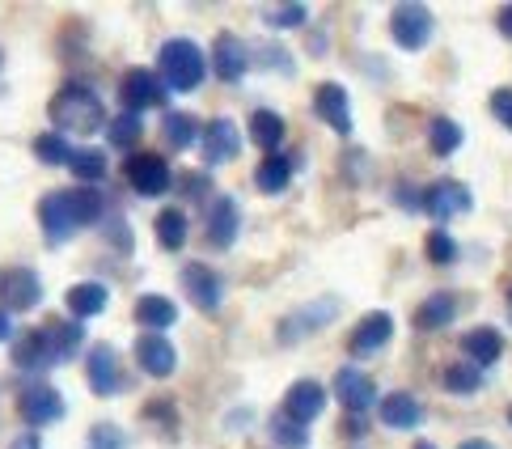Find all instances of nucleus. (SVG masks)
<instances>
[{"mask_svg": "<svg viewBox=\"0 0 512 449\" xmlns=\"http://www.w3.org/2000/svg\"><path fill=\"white\" fill-rule=\"evenodd\" d=\"M106 200L94 187H72V191H47L39 200V225L51 246H64L81 225L102 221Z\"/></svg>", "mask_w": 512, "mask_h": 449, "instance_id": "nucleus-1", "label": "nucleus"}, {"mask_svg": "<svg viewBox=\"0 0 512 449\" xmlns=\"http://www.w3.org/2000/svg\"><path fill=\"white\" fill-rule=\"evenodd\" d=\"M47 115H51V123L60 128V136H64V132L94 136V132H102V128H106V106H102V98H98L89 85H77V81L64 85L60 94L51 98Z\"/></svg>", "mask_w": 512, "mask_h": 449, "instance_id": "nucleus-2", "label": "nucleus"}, {"mask_svg": "<svg viewBox=\"0 0 512 449\" xmlns=\"http://www.w3.org/2000/svg\"><path fill=\"white\" fill-rule=\"evenodd\" d=\"M157 77L166 81V89H178V94H191V89L204 85L208 60H204V51H199V43H191V39L161 43V51H157Z\"/></svg>", "mask_w": 512, "mask_h": 449, "instance_id": "nucleus-3", "label": "nucleus"}, {"mask_svg": "<svg viewBox=\"0 0 512 449\" xmlns=\"http://www.w3.org/2000/svg\"><path fill=\"white\" fill-rule=\"evenodd\" d=\"M43 301V280L34 267H0V310L5 314H26Z\"/></svg>", "mask_w": 512, "mask_h": 449, "instance_id": "nucleus-4", "label": "nucleus"}, {"mask_svg": "<svg viewBox=\"0 0 512 449\" xmlns=\"http://www.w3.org/2000/svg\"><path fill=\"white\" fill-rule=\"evenodd\" d=\"M432 9L428 5H415V0H407V5H398L390 13V34H394V43L402 51H424L432 43Z\"/></svg>", "mask_w": 512, "mask_h": 449, "instance_id": "nucleus-5", "label": "nucleus"}, {"mask_svg": "<svg viewBox=\"0 0 512 449\" xmlns=\"http://www.w3.org/2000/svg\"><path fill=\"white\" fill-rule=\"evenodd\" d=\"M166 98H170L166 81H161L157 73H149V68H132V73H123V81H119V102H123L127 115L166 106Z\"/></svg>", "mask_w": 512, "mask_h": 449, "instance_id": "nucleus-6", "label": "nucleus"}, {"mask_svg": "<svg viewBox=\"0 0 512 449\" xmlns=\"http://www.w3.org/2000/svg\"><path fill=\"white\" fill-rule=\"evenodd\" d=\"M60 361V348H56V335H51V322L47 327H34V331H22L13 339V365L22 373H39V369H51Z\"/></svg>", "mask_w": 512, "mask_h": 449, "instance_id": "nucleus-7", "label": "nucleus"}, {"mask_svg": "<svg viewBox=\"0 0 512 449\" xmlns=\"http://www.w3.org/2000/svg\"><path fill=\"white\" fill-rule=\"evenodd\" d=\"M17 416H22L30 428H47L64 420V394L47 382H34L22 390V399H17Z\"/></svg>", "mask_w": 512, "mask_h": 449, "instance_id": "nucleus-8", "label": "nucleus"}, {"mask_svg": "<svg viewBox=\"0 0 512 449\" xmlns=\"http://www.w3.org/2000/svg\"><path fill=\"white\" fill-rule=\"evenodd\" d=\"M123 174H127V183H132V191H140V195H166L174 187L166 157H157V153H132Z\"/></svg>", "mask_w": 512, "mask_h": 449, "instance_id": "nucleus-9", "label": "nucleus"}, {"mask_svg": "<svg viewBox=\"0 0 512 449\" xmlns=\"http://www.w3.org/2000/svg\"><path fill=\"white\" fill-rule=\"evenodd\" d=\"M178 280H182V293H187V301H195L204 314H216V310H221L225 284H221V276H216L208 263H187Z\"/></svg>", "mask_w": 512, "mask_h": 449, "instance_id": "nucleus-10", "label": "nucleus"}, {"mask_svg": "<svg viewBox=\"0 0 512 449\" xmlns=\"http://www.w3.org/2000/svg\"><path fill=\"white\" fill-rule=\"evenodd\" d=\"M470 187L466 183H457V178H441V183H432L424 191V212L432 221H453V217H462V212H470Z\"/></svg>", "mask_w": 512, "mask_h": 449, "instance_id": "nucleus-11", "label": "nucleus"}, {"mask_svg": "<svg viewBox=\"0 0 512 449\" xmlns=\"http://www.w3.org/2000/svg\"><path fill=\"white\" fill-rule=\"evenodd\" d=\"M85 377H89V390L111 399V394L123 390V369H119V352L111 344H94L85 356Z\"/></svg>", "mask_w": 512, "mask_h": 449, "instance_id": "nucleus-12", "label": "nucleus"}, {"mask_svg": "<svg viewBox=\"0 0 512 449\" xmlns=\"http://www.w3.org/2000/svg\"><path fill=\"white\" fill-rule=\"evenodd\" d=\"M280 411H284L288 420H297V424L318 420L322 411H326V386L314 382V377H301V382H292V386L284 390Z\"/></svg>", "mask_w": 512, "mask_h": 449, "instance_id": "nucleus-13", "label": "nucleus"}, {"mask_svg": "<svg viewBox=\"0 0 512 449\" xmlns=\"http://www.w3.org/2000/svg\"><path fill=\"white\" fill-rule=\"evenodd\" d=\"M335 399L347 407V416H364L369 407H377V386L364 369H339L335 373Z\"/></svg>", "mask_w": 512, "mask_h": 449, "instance_id": "nucleus-14", "label": "nucleus"}, {"mask_svg": "<svg viewBox=\"0 0 512 449\" xmlns=\"http://www.w3.org/2000/svg\"><path fill=\"white\" fill-rule=\"evenodd\" d=\"M199 149H204V166H225L242 149V132H237L233 119H212L199 136Z\"/></svg>", "mask_w": 512, "mask_h": 449, "instance_id": "nucleus-15", "label": "nucleus"}, {"mask_svg": "<svg viewBox=\"0 0 512 449\" xmlns=\"http://www.w3.org/2000/svg\"><path fill=\"white\" fill-rule=\"evenodd\" d=\"M314 115L322 123H331V132L352 136V106H347V89L335 81H322L314 89Z\"/></svg>", "mask_w": 512, "mask_h": 449, "instance_id": "nucleus-16", "label": "nucleus"}, {"mask_svg": "<svg viewBox=\"0 0 512 449\" xmlns=\"http://www.w3.org/2000/svg\"><path fill=\"white\" fill-rule=\"evenodd\" d=\"M390 335H394V318L386 310H373V314H364L356 322L352 339H347V352L352 356H373V352H381L390 344Z\"/></svg>", "mask_w": 512, "mask_h": 449, "instance_id": "nucleus-17", "label": "nucleus"}, {"mask_svg": "<svg viewBox=\"0 0 512 449\" xmlns=\"http://www.w3.org/2000/svg\"><path fill=\"white\" fill-rule=\"evenodd\" d=\"M136 361H140V369L149 377H170L174 365H178V352H174V344L161 331H144L136 339Z\"/></svg>", "mask_w": 512, "mask_h": 449, "instance_id": "nucleus-18", "label": "nucleus"}, {"mask_svg": "<svg viewBox=\"0 0 512 449\" xmlns=\"http://www.w3.org/2000/svg\"><path fill=\"white\" fill-rule=\"evenodd\" d=\"M237 229H242V212H237L233 195H216L208 208V246L229 250L237 242Z\"/></svg>", "mask_w": 512, "mask_h": 449, "instance_id": "nucleus-19", "label": "nucleus"}, {"mask_svg": "<svg viewBox=\"0 0 512 449\" xmlns=\"http://www.w3.org/2000/svg\"><path fill=\"white\" fill-rule=\"evenodd\" d=\"M246 68H250V47L237 34H221L212 43V73L221 81H242Z\"/></svg>", "mask_w": 512, "mask_h": 449, "instance_id": "nucleus-20", "label": "nucleus"}, {"mask_svg": "<svg viewBox=\"0 0 512 449\" xmlns=\"http://www.w3.org/2000/svg\"><path fill=\"white\" fill-rule=\"evenodd\" d=\"M377 416H381V424L386 428H419L424 424V403L415 399V394H407V390H394V394H386V399L377 403Z\"/></svg>", "mask_w": 512, "mask_h": 449, "instance_id": "nucleus-21", "label": "nucleus"}, {"mask_svg": "<svg viewBox=\"0 0 512 449\" xmlns=\"http://www.w3.org/2000/svg\"><path fill=\"white\" fill-rule=\"evenodd\" d=\"M462 352H466L470 365L487 369V365H496L500 356H504V335L496 327H474V331L462 335Z\"/></svg>", "mask_w": 512, "mask_h": 449, "instance_id": "nucleus-22", "label": "nucleus"}, {"mask_svg": "<svg viewBox=\"0 0 512 449\" xmlns=\"http://www.w3.org/2000/svg\"><path fill=\"white\" fill-rule=\"evenodd\" d=\"M68 314L85 322V318H98L106 310V301H111V293H106V284H94V280H85V284H72L68 289Z\"/></svg>", "mask_w": 512, "mask_h": 449, "instance_id": "nucleus-23", "label": "nucleus"}, {"mask_svg": "<svg viewBox=\"0 0 512 449\" xmlns=\"http://www.w3.org/2000/svg\"><path fill=\"white\" fill-rule=\"evenodd\" d=\"M136 322L144 331H166L178 322V305L170 297H161V293H144L136 301Z\"/></svg>", "mask_w": 512, "mask_h": 449, "instance_id": "nucleus-24", "label": "nucleus"}, {"mask_svg": "<svg viewBox=\"0 0 512 449\" xmlns=\"http://www.w3.org/2000/svg\"><path fill=\"white\" fill-rule=\"evenodd\" d=\"M161 136H166L170 149L187 153V149L199 145V123H195V115H187V111H166V115H161Z\"/></svg>", "mask_w": 512, "mask_h": 449, "instance_id": "nucleus-25", "label": "nucleus"}, {"mask_svg": "<svg viewBox=\"0 0 512 449\" xmlns=\"http://www.w3.org/2000/svg\"><path fill=\"white\" fill-rule=\"evenodd\" d=\"M453 318H457V301H453L449 293H432V297L415 310V327H419V331H441V327H449Z\"/></svg>", "mask_w": 512, "mask_h": 449, "instance_id": "nucleus-26", "label": "nucleus"}, {"mask_svg": "<svg viewBox=\"0 0 512 449\" xmlns=\"http://www.w3.org/2000/svg\"><path fill=\"white\" fill-rule=\"evenodd\" d=\"M254 183H259V191H267V195H280L292 183V161L284 153H267L259 161V170H254Z\"/></svg>", "mask_w": 512, "mask_h": 449, "instance_id": "nucleus-27", "label": "nucleus"}, {"mask_svg": "<svg viewBox=\"0 0 512 449\" xmlns=\"http://www.w3.org/2000/svg\"><path fill=\"white\" fill-rule=\"evenodd\" d=\"M284 119L276 115V111H254L250 115V140L259 145L263 153H276L280 145H284Z\"/></svg>", "mask_w": 512, "mask_h": 449, "instance_id": "nucleus-28", "label": "nucleus"}, {"mask_svg": "<svg viewBox=\"0 0 512 449\" xmlns=\"http://www.w3.org/2000/svg\"><path fill=\"white\" fill-rule=\"evenodd\" d=\"M462 140H466V132L457 128L453 119H432V128H428V149L436 153V157H453L457 149H462Z\"/></svg>", "mask_w": 512, "mask_h": 449, "instance_id": "nucleus-29", "label": "nucleus"}, {"mask_svg": "<svg viewBox=\"0 0 512 449\" xmlns=\"http://www.w3.org/2000/svg\"><path fill=\"white\" fill-rule=\"evenodd\" d=\"M157 242L166 246V250H182L187 246V212H178V208H166V212H157Z\"/></svg>", "mask_w": 512, "mask_h": 449, "instance_id": "nucleus-30", "label": "nucleus"}, {"mask_svg": "<svg viewBox=\"0 0 512 449\" xmlns=\"http://www.w3.org/2000/svg\"><path fill=\"white\" fill-rule=\"evenodd\" d=\"M68 170L77 174V183L94 187V183H102V178H106V153L102 149H77V153H72V161H68Z\"/></svg>", "mask_w": 512, "mask_h": 449, "instance_id": "nucleus-31", "label": "nucleus"}, {"mask_svg": "<svg viewBox=\"0 0 512 449\" xmlns=\"http://www.w3.org/2000/svg\"><path fill=\"white\" fill-rule=\"evenodd\" d=\"M441 382H445L449 394H474V390L483 386V369L470 365V361H457V365H445Z\"/></svg>", "mask_w": 512, "mask_h": 449, "instance_id": "nucleus-32", "label": "nucleus"}, {"mask_svg": "<svg viewBox=\"0 0 512 449\" xmlns=\"http://www.w3.org/2000/svg\"><path fill=\"white\" fill-rule=\"evenodd\" d=\"M72 153H77V149H72L60 132H43L39 140H34V157H39L43 166H68Z\"/></svg>", "mask_w": 512, "mask_h": 449, "instance_id": "nucleus-33", "label": "nucleus"}, {"mask_svg": "<svg viewBox=\"0 0 512 449\" xmlns=\"http://www.w3.org/2000/svg\"><path fill=\"white\" fill-rule=\"evenodd\" d=\"M335 310H339V305H335L331 297L318 301V310H314V305H309V310H301L292 322H284V344H292V331H309V327H322V322H331Z\"/></svg>", "mask_w": 512, "mask_h": 449, "instance_id": "nucleus-34", "label": "nucleus"}, {"mask_svg": "<svg viewBox=\"0 0 512 449\" xmlns=\"http://www.w3.org/2000/svg\"><path fill=\"white\" fill-rule=\"evenodd\" d=\"M271 437H276V445H280V449H309V433H305V424L288 420L284 411H276V416H271Z\"/></svg>", "mask_w": 512, "mask_h": 449, "instance_id": "nucleus-35", "label": "nucleus"}, {"mask_svg": "<svg viewBox=\"0 0 512 449\" xmlns=\"http://www.w3.org/2000/svg\"><path fill=\"white\" fill-rule=\"evenodd\" d=\"M305 17H309L305 5H267L263 9V22L271 30H297V26H305Z\"/></svg>", "mask_w": 512, "mask_h": 449, "instance_id": "nucleus-36", "label": "nucleus"}, {"mask_svg": "<svg viewBox=\"0 0 512 449\" xmlns=\"http://www.w3.org/2000/svg\"><path fill=\"white\" fill-rule=\"evenodd\" d=\"M106 136H111V145L115 149H132L136 140H140V115H115L111 123H106Z\"/></svg>", "mask_w": 512, "mask_h": 449, "instance_id": "nucleus-37", "label": "nucleus"}, {"mask_svg": "<svg viewBox=\"0 0 512 449\" xmlns=\"http://www.w3.org/2000/svg\"><path fill=\"white\" fill-rule=\"evenodd\" d=\"M424 255H428L436 267H449V263L457 259V242H453V233L432 229V233H428V242H424Z\"/></svg>", "mask_w": 512, "mask_h": 449, "instance_id": "nucleus-38", "label": "nucleus"}, {"mask_svg": "<svg viewBox=\"0 0 512 449\" xmlns=\"http://www.w3.org/2000/svg\"><path fill=\"white\" fill-rule=\"evenodd\" d=\"M85 449H127V437L115 424H94L85 437Z\"/></svg>", "mask_w": 512, "mask_h": 449, "instance_id": "nucleus-39", "label": "nucleus"}, {"mask_svg": "<svg viewBox=\"0 0 512 449\" xmlns=\"http://www.w3.org/2000/svg\"><path fill=\"white\" fill-rule=\"evenodd\" d=\"M491 115L512 132V89H496V94H491Z\"/></svg>", "mask_w": 512, "mask_h": 449, "instance_id": "nucleus-40", "label": "nucleus"}, {"mask_svg": "<svg viewBox=\"0 0 512 449\" xmlns=\"http://www.w3.org/2000/svg\"><path fill=\"white\" fill-rule=\"evenodd\" d=\"M9 449H43V437L39 433H22V437H13Z\"/></svg>", "mask_w": 512, "mask_h": 449, "instance_id": "nucleus-41", "label": "nucleus"}, {"mask_svg": "<svg viewBox=\"0 0 512 449\" xmlns=\"http://www.w3.org/2000/svg\"><path fill=\"white\" fill-rule=\"evenodd\" d=\"M9 339H13V314L0 310V344H9Z\"/></svg>", "mask_w": 512, "mask_h": 449, "instance_id": "nucleus-42", "label": "nucleus"}, {"mask_svg": "<svg viewBox=\"0 0 512 449\" xmlns=\"http://www.w3.org/2000/svg\"><path fill=\"white\" fill-rule=\"evenodd\" d=\"M500 34H504V39H512V5L500 9Z\"/></svg>", "mask_w": 512, "mask_h": 449, "instance_id": "nucleus-43", "label": "nucleus"}, {"mask_svg": "<svg viewBox=\"0 0 512 449\" xmlns=\"http://www.w3.org/2000/svg\"><path fill=\"white\" fill-rule=\"evenodd\" d=\"M182 187H187V191H204L208 183H204V178H195V174H191V178H187V183H182Z\"/></svg>", "mask_w": 512, "mask_h": 449, "instance_id": "nucleus-44", "label": "nucleus"}, {"mask_svg": "<svg viewBox=\"0 0 512 449\" xmlns=\"http://www.w3.org/2000/svg\"><path fill=\"white\" fill-rule=\"evenodd\" d=\"M457 449H496L491 441H466V445H457Z\"/></svg>", "mask_w": 512, "mask_h": 449, "instance_id": "nucleus-45", "label": "nucleus"}, {"mask_svg": "<svg viewBox=\"0 0 512 449\" xmlns=\"http://www.w3.org/2000/svg\"><path fill=\"white\" fill-rule=\"evenodd\" d=\"M415 449H436V445H428V441H419V445H415Z\"/></svg>", "mask_w": 512, "mask_h": 449, "instance_id": "nucleus-46", "label": "nucleus"}, {"mask_svg": "<svg viewBox=\"0 0 512 449\" xmlns=\"http://www.w3.org/2000/svg\"><path fill=\"white\" fill-rule=\"evenodd\" d=\"M508 318H512V289H508Z\"/></svg>", "mask_w": 512, "mask_h": 449, "instance_id": "nucleus-47", "label": "nucleus"}, {"mask_svg": "<svg viewBox=\"0 0 512 449\" xmlns=\"http://www.w3.org/2000/svg\"><path fill=\"white\" fill-rule=\"evenodd\" d=\"M508 424H512V407H508Z\"/></svg>", "mask_w": 512, "mask_h": 449, "instance_id": "nucleus-48", "label": "nucleus"}, {"mask_svg": "<svg viewBox=\"0 0 512 449\" xmlns=\"http://www.w3.org/2000/svg\"><path fill=\"white\" fill-rule=\"evenodd\" d=\"M0 64H5V51H0Z\"/></svg>", "mask_w": 512, "mask_h": 449, "instance_id": "nucleus-49", "label": "nucleus"}]
</instances>
